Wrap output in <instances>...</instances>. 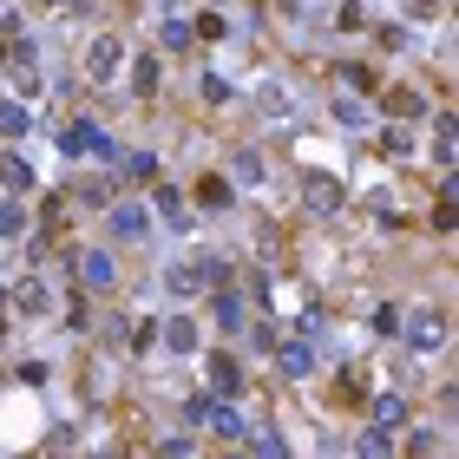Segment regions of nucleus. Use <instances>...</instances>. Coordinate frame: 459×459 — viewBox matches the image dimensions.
<instances>
[{
  "instance_id": "1",
  "label": "nucleus",
  "mask_w": 459,
  "mask_h": 459,
  "mask_svg": "<svg viewBox=\"0 0 459 459\" xmlns=\"http://www.w3.org/2000/svg\"><path fill=\"white\" fill-rule=\"evenodd\" d=\"M400 335H407L414 354H439V348H447V309H414L400 321Z\"/></svg>"
},
{
  "instance_id": "2",
  "label": "nucleus",
  "mask_w": 459,
  "mask_h": 459,
  "mask_svg": "<svg viewBox=\"0 0 459 459\" xmlns=\"http://www.w3.org/2000/svg\"><path fill=\"white\" fill-rule=\"evenodd\" d=\"M224 276H230L224 263H171V269H164L171 296H203V289H224Z\"/></svg>"
},
{
  "instance_id": "3",
  "label": "nucleus",
  "mask_w": 459,
  "mask_h": 459,
  "mask_svg": "<svg viewBox=\"0 0 459 459\" xmlns=\"http://www.w3.org/2000/svg\"><path fill=\"white\" fill-rule=\"evenodd\" d=\"M59 151H66V158H99V164H112V158H118V145H112L106 131L92 125V118H79V125H66V145H59Z\"/></svg>"
},
{
  "instance_id": "4",
  "label": "nucleus",
  "mask_w": 459,
  "mask_h": 459,
  "mask_svg": "<svg viewBox=\"0 0 459 459\" xmlns=\"http://www.w3.org/2000/svg\"><path fill=\"white\" fill-rule=\"evenodd\" d=\"M203 374H210V387H217V400H230V394H243V361H236V354H203Z\"/></svg>"
},
{
  "instance_id": "5",
  "label": "nucleus",
  "mask_w": 459,
  "mask_h": 459,
  "mask_svg": "<svg viewBox=\"0 0 459 459\" xmlns=\"http://www.w3.org/2000/svg\"><path fill=\"white\" fill-rule=\"evenodd\" d=\"M151 203H158V217H164L171 230H191V224H197L191 197H184V191H171V184H158V191H151Z\"/></svg>"
},
{
  "instance_id": "6",
  "label": "nucleus",
  "mask_w": 459,
  "mask_h": 459,
  "mask_svg": "<svg viewBox=\"0 0 459 459\" xmlns=\"http://www.w3.org/2000/svg\"><path fill=\"white\" fill-rule=\"evenodd\" d=\"M302 197H309V210H321V217L342 210V184H335L328 171H309V178H302Z\"/></svg>"
},
{
  "instance_id": "7",
  "label": "nucleus",
  "mask_w": 459,
  "mask_h": 459,
  "mask_svg": "<svg viewBox=\"0 0 459 459\" xmlns=\"http://www.w3.org/2000/svg\"><path fill=\"white\" fill-rule=\"evenodd\" d=\"M79 282H86V289H99V296H106V289L118 282V269H112V257H106V249H79Z\"/></svg>"
},
{
  "instance_id": "8",
  "label": "nucleus",
  "mask_w": 459,
  "mask_h": 459,
  "mask_svg": "<svg viewBox=\"0 0 459 459\" xmlns=\"http://www.w3.org/2000/svg\"><path fill=\"white\" fill-rule=\"evenodd\" d=\"M381 112L394 118V125H407V118H420V112H427V99H420L414 86H387V92H381Z\"/></svg>"
},
{
  "instance_id": "9",
  "label": "nucleus",
  "mask_w": 459,
  "mask_h": 459,
  "mask_svg": "<svg viewBox=\"0 0 459 459\" xmlns=\"http://www.w3.org/2000/svg\"><path fill=\"white\" fill-rule=\"evenodd\" d=\"M7 302L20 315H46V302H53V289H46V276H27L20 289H7Z\"/></svg>"
},
{
  "instance_id": "10",
  "label": "nucleus",
  "mask_w": 459,
  "mask_h": 459,
  "mask_svg": "<svg viewBox=\"0 0 459 459\" xmlns=\"http://www.w3.org/2000/svg\"><path fill=\"white\" fill-rule=\"evenodd\" d=\"M118 59H125V46H118V40H92L86 46V79H112Z\"/></svg>"
},
{
  "instance_id": "11",
  "label": "nucleus",
  "mask_w": 459,
  "mask_h": 459,
  "mask_svg": "<svg viewBox=\"0 0 459 459\" xmlns=\"http://www.w3.org/2000/svg\"><path fill=\"white\" fill-rule=\"evenodd\" d=\"M203 427L224 433V439H243V414H236L230 400H210V407H203Z\"/></svg>"
},
{
  "instance_id": "12",
  "label": "nucleus",
  "mask_w": 459,
  "mask_h": 459,
  "mask_svg": "<svg viewBox=\"0 0 459 459\" xmlns=\"http://www.w3.org/2000/svg\"><path fill=\"white\" fill-rule=\"evenodd\" d=\"M158 342L171 348V354H197V321H191V315H178V321H164V328H158Z\"/></svg>"
},
{
  "instance_id": "13",
  "label": "nucleus",
  "mask_w": 459,
  "mask_h": 459,
  "mask_svg": "<svg viewBox=\"0 0 459 459\" xmlns=\"http://www.w3.org/2000/svg\"><path fill=\"white\" fill-rule=\"evenodd\" d=\"M197 203H203V210H230V203H236V191H230V178H197V191H191Z\"/></svg>"
},
{
  "instance_id": "14",
  "label": "nucleus",
  "mask_w": 459,
  "mask_h": 459,
  "mask_svg": "<svg viewBox=\"0 0 459 459\" xmlns=\"http://www.w3.org/2000/svg\"><path fill=\"white\" fill-rule=\"evenodd\" d=\"M400 420H407V400H400V394H381V400H374V420H368V427H381V433H394Z\"/></svg>"
},
{
  "instance_id": "15",
  "label": "nucleus",
  "mask_w": 459,
  "mask_h": 459,
  "mask_svg": "<svg viewBox=\"0 0 459 459\" xmlns=\"http://www.w3.org/2000/svg\"><path fill=\"white\" fill-rule=\"evenodd\" d=\"M0 184H7L13 197H20V191H33V164H27V158H13V151H7V158H0Z\"/></svg>"
},
{
  "instance_id": "16",
  "label": "nucleus",
  "mask_w": 459,
  "mask_h": 459,
  "mask_svg": "<svg viewBox=\"0 0 459 459\" xmlns=\"http://www.w3.org/2000/svg\"><path fill=\"white\" fill-rule=\"evenodd\" d=\"M276 354H282V374H296V381H302V374L315 368V354H309V342H282Z\"/></svg>"
},
{
  "instance_id": "17",
  "label": "nucleus",
  "mask_w": 459,
  "mask_h": 459,
  "mask_svg": "<svg viewBox=\"0 0 459 459\" xmlns=\"http://www.w3.org/2000/svg\"><path fill=\"white\" fill-rule=\"evenodd\" d=\"M217 321H224V328H243V321H249L243 296H230V289H217Z\"/></svg>"
},
{
  "instance_id": "18",
  "label": "nucleus",
  "mask_w": 459,
  "mask_h": 459,
  "mask_svg": "<svg viewBox=\"0 0 459 459\" xmlns=\"http://www.w3.org/2000/svg\"><path fill=\"white\" fill-rule=\"evenodd\" d=\"M27 131V106L20 99H0V138H20Z\"/></svg>"
},
{
  "instance_id": "19",
  "label": "nucleus",
  "mask_w": 459,
  "mask_h": 459,
  "mask_svg": "<svg viewBox=\"0 0 459 459\" xmlns=\"http://www.w3.org/2000/svg\"><path fill=\"white\" fill-rule=\"evenodd\" d=\"M112 224H118V236H138V230L151 224V217H145V203H118V210H112Z\"/></svg>"
},
{
  "instance_id": "20",
  "label": "nucleus",
  "mask_w": 459,
  "mask_h": 459,
  "mask_svg": "<svg viewBox=\"0 0 459 459\" xmlns=\"http://www.w3.org/2000/svg\"><path fill=\"white\" fill-rule=\"evenodd\" d=\"M125 178H131V184H158V158H151V151H131V158H125Z\"/></svg>"
},
{
  "instance_id": "21",
  "label": "nucleus",
  "mask_w": 459,
  "mask_h": 459,
  "mask_svg": "<svg viewBox=\"0 0 459 459\" xmlns=\"http://www.w3.org/2000/svg\"><path fill=\"white\" fill-rule=\"evenodd\" d=\"M354 459H387V433H381V427H361V439H354Z\"/></svg>"
},
{
  "instance_id": "22",
  "label": "nucleus",
  "mask_w": 459,
  "mask_h": 459,
  "mask_svg": "<svg viewBox=\"0 0 459 459\" xmlns=\"http://www.w3.org/2000/svg\"><path fill=\"white\" fill-rule=\"evenodd\" d=\"M381 151H387V158H414V131H407V125H394V131L381 138Z\"/></svg>"
},
{
  "instance_id": "23",
  "label": "nucleus",
  "mask_w": 459,
  "mask_h": 459,
  "mask_svg": "<svg viewBox=\"0 0 459 459\" xmlns=\"http://www.w3.org/2000/svg\"><path fill=\"white\" fill-rule=\"evenodd\" d=\"M453 197H459V191L447 184V191H439V203H433V224H439V230H453V224H459V203H453Z\"/></svg>"
},
{
  "instance_id": "24",
  "label": "nucleus",
  "mask_w": 459,
  "mask_h": 459,
  "mask_svg": "<svg viewBox=\"0 0 459 459\" xmlns=\"http://www.w3.org/2000/svg\"><path fill=\"white\" fill-rule=\"evenodd\" d=\"M191 40H224V13H197V20H191Z\"/></svg>"
},
{
  "instance_id": "25",
  "label": "nucleus",
  "mask_w": 459,
  "mask_h": 459,
  "mask_svg": "<svg viewBox=\"0 0 459 459\" xmlns=\"http://www.w3.org/2000/svg\"><path fill=\"white\" fill-rule=\"evenodd\" d=\"M236 178H243V184H263V151H236Z\"/></svg>"
},
{
  "instance_id": "26",
  "label": "nucleus",
  "mask_w": 459,
  "mask_h": 459,
  "mask_svg": "<svg viewBox=\"0 0 459 459\" xmlns=\"http://www.w3.org/2000/svg\"><path fill=\"white\" fill-rule=\"evenodd\" d=\"M131 86H138V92H158V59H138V66H131Z\"/></svg>"
},
{
  "instance_id": "27",
  "label": "nucleus",
  "mask_w": 459,
  "mask_h": 459,
  "mask_svg": "<svg viewBox=\"0 0 459 459\" xmlns=\"http://www.w3.org/2000/svg\"><path fill=\"white\" fill-rule=\"evenodd\" d=\"M27 230V210L20 203H0V236H20Z\"/></svg>"
},
{
  "instance_id": "28",
  "label": "nucleus",
  "mask_w": 459,
  "mask_h": 459,
  "mask_svg": "<svg viewBox=\"0 0 459 459\" xmlns=\"http://www.w3.org/2000/svg\"><path fill=\"white\" fill-rule=\"evenodd\" d=\"M151 342H158V321H138V328H131V348L151 354Z\"/></svg>"
},
{
  "instance_id": "29",
  "label": "nucleus",
  "mask_w": 459,
  "mask_h": 459,
  "mask_svg": "<svg viewBox=\"0 0 459 459\" xmlns=\"http://www.w3.org/2000/svg\"><path fill=\"white\" fill-rule=\"evenodd\" d=\"M335 79H342V86H348V92H368V86H374V79L361 73V66H342V73H335Z\"/></svg>"
},
{
  "instance_id": "30",
  "label": "nucleus",
  "mask_w": 459,
  "mask_h": 459,
  "mask_svg": "<svg viewBox=\"0 0 459 459\" xmlns=\"http://www.w3.org/2000/svg\"><path fill=\"white\" fill-rule=\"evenodd\" d=\"M164 46H191V20H164Z\"/></svg>"
},
{
  "instance_id": "31",
  "label": "nucleus",
  "mask_w": 459,
  "mask_h": 459,
  "mask_svg": "<svg viewBox=\"0 0 459 459\" xmlns=\"http://www.w3.org/2000/svg\"><path fill=\"white\" fill-rule=\"evenodd\" d=\"M407 453H414V459H433L439 439H433V433H414V439H407Z\"/></svg>"
},
{
  "instance_id": "32",
  "label": "nucleus",
  "mask_w": 459,
  "mask_h": 459,
  "mask_svg": "<svg viewBox=\"0 0 459 459\" xmlns=\"http://www.w3.org/2000/svg\"><path fill=\"white\" fill-rule=\"evenodd\" d=\"M257 453H263V459H289V447H282L276 433H257Z\"/></svg>"
},
{
  "instance_id": "33",
  "label": "nucleus",
  "mask_w": 459,
  "mask_h": 459,
  "mask_svg": "<svg viewBox=\"0 0 459 459\" xmlns=\"http://www.w3.org/2000/svg\"><path fill=\"white\" fill-rule=\"evenodd\" d=\"M335 20H342V33H354V27H361V20H368V13H361V0H348V7H342V13H335Z\"/></svg>"
},
{
  "instance_id": "34",
  "label": "nucleus",
  "mask_w": 459,
  "mask_h": 459,
  "mask_svg": "<svg viewBox=\"0 0 459 459\" xmlns=\"http://www.w3.org/2000/svg\"><path fill=\"white\" fill-rule=\"evenodd\" d=\"M197 92H203V99H210V106H224V99H230V86H224V79H217V73H210V79H203V86H197Z\"/></svg>"
},
{
  "instance_id": "35",
  "label": "nucleus",
  "mask_w": 459,
  "mask_h": 459,
  "mask_svg": "<svg viewBox=\"0 0 459 459\" xmlns=\"http://www.w3.org/2000/svg\"><path fill=\"white\" fill-rule=\"evenodd\" d=\"M433 7H439V0H407V13H420V20H427Z\"/></svg>"
},
{
  "instance_id": "36",
  "label": "nucleus",
  "mask_w": 459,
  "mask_h": 459,
  "mask_svg": "<svg viewBox=\"0 0 459 459\" xmlns=\"http://www.w3.org/2000/svg\"><path fill=\"white\" fill-rule=\"evenodd\" d=\"M0 315H7V289H0Z\"/></svg>"
},
{
  "instance_id": "37",
  "label": "nucleus",
  "mask_w": 459,
  "mask_h": 459,
  "mask_svg": "<svg viewBox=\"0 0 459 459\" xmlns=\"http://www.w3.org/2000/svg\"><path fill=\"white\" fill-rule=\"evenodd\" d=\"M236 459H243V453H236Z\"/></svg>"
}]
</instances>
